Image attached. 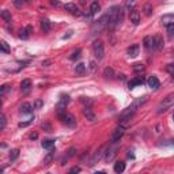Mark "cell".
<instances>
[{
    "mask_svg": "<svg viewBox=\"0 0 174 174\" xmlns=\"http://www.w3.org/2000/svg\"><path fill=\"white\" fill-rule=\"evenodd\" d=\"M108 18H109L108 27L109 29H114L116 26L121 24L122 21H124V10L120 5H114V7H111L109 10Z\"/></svg>",
    "mask_w": 174,
    "mask_h": 174,
    "instance_id": "obj_1",
    "label": "cell"
},
{
    "mask_svg": "<svg viewBox=\"0 0 174 174\" xmlns=\"http://www.w3.org/2000/svg\"><path fill=\"white\" fill-rule=\"evenodd\" d=\"M92 50H94V54L98 60H102L103 56H105V46H103V42L99 40L94 41L92 44Z\"/></svg>",
    "mask_w": 174,
    "mask_h": 174,
    "instance_id": "obj_2",
    "label": "cell"
},
{
    "mask_svg": "<svg viewBox=\"0 0 174 174\" xmlns=\"http://www.w3.org/2000/svg\"><path fill=\"white\" fill-rule=\"evenodd\" d=\"M108 22H109L108 14H105L99 21H97L94 24H92V29H91L92 33H99V31H102L103 29H106V27H108Z\"/></svg>",
    "mask_w": 174,
    "mask_h": 174,
    "instance_id": "obj_3",
    "label": "cell"
},
{
    "mask_svg": "<svg viewBox=\"0 0 174 174\" xmlns=\"http://www.w3.org/2000/svg\"><path fill=\"white\" fill-rule=\"evenodd\" d=\"M173 102H174V94H169L167 97L160 102V105L158 106V113L160 114V113H163V111H166L171 106V103H173Z\"/></svg>",
    "mask_w": 174,
    "mask_h": 174,
    "instance_id": "obj_4",
    "label": "cell"
},
{
    "mask_svg": "<svg viewBox=\"0 0 174 174\" xmlns=\"http://www.w3.org/2000/svg\"><path fill=\"white\" fill-rule=\"evenodd\" d=\"M124 133H125V127H122V125L117 127L116 129H114L113 135H111V141H113V143L120 141V140H121V137L124 136Z\"/></svg>",
    "mask_w": 174,
    "mask_h": 174,
    "instance_id": "obj_5",
    "label": "cell"
},
{
    "mask_svg": "<svg viewBox=\"0 0 174 174\" xmlns=\"http://www.w3.org/2000/svg\"><path fill=\"white\" fill-rule=\"evenodd\" d=\"M105 150H106V146H103L102 148L99 150V151H97V152H95V154H94V156H92L91 159H90L89 165H90V166H94L95 163H98V162H99V160H101V158H102V155L105 154Z\"/></svg>",
    "mask_w": 174,
    "mask_h": 174,
    "instance_id": "obj_6",
    "label": "cell"
},
{
    "mask_svg": "<svg viewBox=\"0 0 174 174\" xmlns=\"http://www.w3.org/2000/svg\"><path fill=\"white\" fill-rule=\"evenodd\" d=\"M65 11H68L69 14H72V15H82V12H80V10H79V7L76 4H73V3H67L65 4Z\"/></svg>",
    "mask_w": 174,
    "mask_h": 174,
    "instance_id": "obj_7",
    "label": "cell"
},
{
    "mask_svg": "<svg viewBox=\"0 0 174 174\" xmlns=\"http://www.w3.org/2000/svg\"><path fill=\"white\" fill-rule=\"evenodd\" d=\"M160 22H162L163 26H170V24H174V14H166L160 18Z\"/></svg>",
    "mask_w": 174,
    "mask_h": 174,
    "instance_id": "obj_8",
    "label": "cell"
},
{
    "mask_svg": "<svg viewBox=\"0 0 174 174\" xmlns=\"http://www.w3.org/2000/svg\"><path fill=\"white\" fill-rule=\"evenodd\" d=\"M143 44H144V46H146V49H148V50L155 49V40H154V37H151V35H147V37H144Z\"/></svg>",
    "mask_w": 174,
    "mask_h": 174,
    "instance_id": "obj_9",
    "label": "cell"
},
{
    "mask_svg": "<svg viewBox=\"0 0 174 174\" xmlns=\"http://www.w3.org/2000/svg\"><path fill=\"white\" fill-rule=\"evenodd\" d=\"M63 121H64L65 125L69 127V128H75L76 127V118L72 116V114H65V117H64Z\"/></svg>",
    "mask_w": 174,
    "mask_h": 174,
    "instance_id": "obj_10",
    "label": "cell"
},
{
    "mask_svg": "<svg viewBox=\"0 0 174 174\" xmlns=\"http://www.w3.org/2000/svg\"><path fill=\"white\" fill-rule=\"evenodd\" d=\"M129 19H130V22H132L133 24H139V22H140V12L133 8V10L130 11V14H129Z\"/></svg>",
    "mask_w": 174,
    "mask_h": 174,
    "instance_id": "obj_11",
    "label": "cell"
},
{
    "mask_svg": "<svg viewBox=\"0 0 174 174\" xmlns=\"http://www.w3.org/2000/svg\"><path fill=\"white\" fill-rule=\"evenodd\" d=\"M147 83H148V86L151 87L152 90H156V89H159V86H160V83H159V79H158L156 76H150V78H148V80H147Z\"/></svg>",
    "mask_w": 174,
    "mask_h": 174,
    "instance_id": "obj_12",
    "label": "cell"
},
{
    "mask_svg": "<svg viewBox=\"0 0 174 174\" xmlns=\"http://www.w3.org/2000/svg\"><path fill=\"white\" fill-rule=\"evenodd\" d=\"M30 89H31V80H30V79H24V80H22V83H21V91L26 94V92L30 91Z\"/></svg>",
    "mask_w": 174,
    "mask_h": 174,
    "instance_id": "obj_13",
    "label": "cell"
},
{
    "mask_svg": "<svg viewBox=\"0 0 174 174\" xmlns=\"http://www.w3.org/2000/svg\"><path fill=\"white\" fill-rule=\"evenodd\" d=\"M31 31H33L31 26L24 27V29H22L21 31H19V38H22V40H27V38L30 37V33H31Z\"/></svg>",
    "mask_w": 174,
    "mask_h": 174,
    "instance_id": "obj_14",
    "label": "cell"
},
{
    "mask_svg": "<svg viewBox=\"0 0 174 174\" xmlns=\"http://www.w3.org/2000/svg\"><path fill=\"white\" fill-rule=\"evenodd\" d=\"M116 155H117V148H116V147H114V148H110L108 152H106L105 160H106L108 163H109V162H111V160H113L114 158H116Z\"/></svg>",
    "mask_w": 174,
    "mask_h": 174,
    "instance_id": "obj_15",
    "label": "cell"
},
{
    "mask_svg": "<svg viewBox=\"0 0 174 174\" xmlns=\"http://www.w3.org/2000/svg\"><path fill=\"white\" fill-rule=\"evenodd\" d=\"M33 111V106L30 105L29 102H24L23 105L21 106V113L22 114H30Z\"/></svg>",
    "mask_w": 174,
    "mask_h": 174,
    "instance_id": "obj_16",
    "label": "cell"
},
{
    "mask_svg": "<svg viewBox=\"0 0 174 174\" xmlns=\"http://www.w3.org/2000/svg\"><path fill=\"white\" fill-rule=\"evenodd\" d=\"M83 114H84V117H86L89 121H94V120H95V114L92 113L90 108H84L83 109Z\"/></svg>",
    "mask_w": 174,
    "mask_h": 174,
    "instance_id": "obj_17",
    "label": "cell"
},
{
    "mask_svg": "<svg viewBox=\"0 0 174 174\" xmlns=\"http://www.w3.org/2000/svg\"><path fill=\"white\" fill-rule=\"evenodd\" d=\"M41 29L44 30V33H49L52 29L50 22H49L48 19H42V21H41Z\"/></svg>",
    "mask_w": 174,
    "mask_h": 174,
    "instance_id": "obj_18",
    "label": "cell"
},
{
    "mask_svg": "<svg viewBox=\"0 0 174 174\" xmlns=\"http://www.w3.org/2000/svg\"><path fill=\"white\" fill-rule=\"evenodd\" d=\"M75 72H76V75L83 76V75H84V72H86V65H84L83 63H79V64H76V67H75Z\"/></svg>",
    "mask_w": 174,
    "mask_h": 174,
    "instance_id": "obj_19",
    "label": "cell"
},
{
    "mask_svg": "<svg viewBox=\"0 0 174 174\" xmlns=\"http://www.w3.org/2000/svg\"><path fill=\"white\" fill-rule=\"evenodd\" d=\"M124 170H125V162L117 160V162L114 163V171H116V173H122Z\"/></svg>",
    "mask_w": 174,
    "mask_h": 174,
    "instance_id": "obj_20",
    "label": "cell"
},
{
    "mask_svg": "<svg viewBox=\"0 0 174 174\" xmlns=\"http://www.w3.org/2000/svg\"><path fill=\"white\" fill-rule=\"evenodd\" d=\"M154 40H155V49H156V50H160V49L163 48V45H165L163 38L160 37V35H156V37H154Z\"/></svg>",
    "mask_w": 174,
    "mask_h": 174,
    "instance_id": "obj_21",
    "label": "cell"
},
{
    "mask_svg": "<svg viewBox=\"0 0 174 174\" xmlns=\"http://www.w3.org/2000/svg\"><path fill=\"white\" fill-rule=\"evenodd\" d=\"M54 159V151H50L48 155H46L45 158H44V160H42V165L44 166H48V165H50V162Z\"/></svg>",
    "mask_w": 174,
    "mask_h": 174,
    "instance_id": "obj_22",
    "label": "cell"
},
{
    "mask_svg": "<svg viewBox=\"0 0 174 174\" xmlns=\"http://www.w3.org/2000/svg\"><path fill=\"white\" fill-rule=\"evenodd\" d=\"M139 45H132L130 48H128V54H129L130 57H136L139 54Z\"/></svg>",
    "mask_w": 174,
    "mask_h": 174,
    "instance_id": "obj_23",
    "label": "cell"
},
{
    "mask_svg": "<svg viewBox=\"0 0 174 174\" xmlns=\"http://www.w3.org/2000/svg\"><path fill=\"white\" fill-rule=\"evenodd\" d=\"M101 10V4L98 2H92L91 5H90V14L91 15H94V14H97L98 11Z\"/></svg>",
    "mask_w": 174,
    "mask_h": 174,
    "instance_id": "obj_24",
    "label": "cell"
},
{
    "mask_svg": "<svg viewBox=\"0 0 174 174\" xmlns=\"http://www.w3.org/2000/svg\"><path fill=\"white\" fill-rule=\"evenodd\" d=\"M2 18L4 22H7V23H11L12 22V16H11V12L7 10H3L2 11Z\"/></svg>",
    "mask_w": 174,
    "mask_h": 174,
    "instance_id": "obj_25",
    "label": "cell"
},
{
    "mask_svg": "<svg viewBox=\"0 0 174 174\" xmlns=\"http://www.w3.org/2000/svg\"><path fill=\"white\" fill-rule=\"evenodd\" d=\"M143 78H136V79H133V80H130L129 82V89H135L136 86H141L143 84Z\"/></svg>",
    "mask_w": 174,
    "mask_h": 174,
    "instance_id": "obj_26",
    "label": "cell"
},
{
    "mask_svg": "<svg viewBox=\"0 0 174 174\" xmlns=\"http://www.w3.org/2000/svg\"><path fill=\"white\" fill-rule=\"evenodd\" d=\"M114 71H113V68H110V67H106L105 68V71H103V76H105L106 79H111V78H114Z\"/></svg>",
    "mask_w": 174,
    "mask_h": 174,
    "instance_id": "obj_27",
    "label": "cell"
},
{
    "mask_svg": "<svg viewBox=\"0 0 174 174\" xmlns=\"http://www.w3.org/2000/svg\"><path fill=\"white\" fill-rule=\"evenodd\" d=\"M41 146H42V148L50 150V148L54 147V140H44L42 143H41Z\"/></svg>",
    "mask_w": 174,
    "mask_h": 174,
    "instance_id": "obj_28",
    "label": "cell"
},
{
    "mask_svg": "<svg viewBox=\"0 0 174 174\" xmlns=\"http://www.w3.org/2000/svg\"><path fill=\"white\" fill-rule=\"evenodd\" d=\"M5 125H7V118H5L4 114H0V130H4Z\"/></svg>",
    "mask_w": 174,
    "mask_h": 174,
    "instance_id": "obj_29",
    "label": "cell"
},
{
    "mask_svg": "<svg viewBox=\"0 0 174 174\" xmlns=\"http://www.w3.org/2000/svg\"><path fill=\"white\" fill-rule=\"evenodd\" d=\"M80 56H82V50H80V49H78V50L72 52V54L69 56V59L71 60H78V59H80Z\"/></svg>",
    "mask_w": 174,
    "mask_h": 174,
    "instance_id": "obj_30",
    "label": "cell"
},
{
    "mask_svg": "<svg viewBox=\"0 0 174 174\" xmlns=\"http://www.w3.org/2000/svg\"><path fill=\"white\" fill-rule=\"evenodd\" d=\"M18 156H19V150H18V148L12 150V151L10 152V159H11V160H15Z\"/></svg>",
    "mask_w": 174,
    "mask_h": 174,
    "instance_id": "obj_31",
    "label": "cell"
},
{
    "mask_svg": "<svg viewBox=\"0 0 174 174\" xmlns=\"http://www.w3.org/2000/svg\"><path fill=\"white\" fill-rule=\"evenodd\" d=\"M144 69H146V68H144L143 64H135L133 65V71H135V72H144Z\"/></svg>",
    "mask_w": 174,
    "mask_h": 174,
    "instance_id": "obj_32",
    "label": "cell"
},
{
    "mask_svg": "<svg viewBox=\"0 0 174 174\" xmlns=\"http://www.w3.org/2000/svg\"><path fill=\"white\" fill-rule=\"evenodd\" d=\"M144 14H146L147 16H150L152 14V5L151 4H146V5H144Z\"/></svg>",
    "mask_w": 174,
    "mask_h": 174,
    "instance_id": "obj_33",
    "label": "cell"
},
{
    "mask_svg": "<svg viewBox=\"0 0 174 174\" xmlns=\"http://www.w3.org/2000/svg\"><path fill=\"white\" fill-rule=\"evenodd\" d=\"M0 45H2V50L4 52V53H8V52L11 50L10 46H8V44L5 42V41H2V44H0Z\"/></svg>",
    "mask_w": 174,
    "mask_h": 174,
    "instance_id": "obj_34",
    "label": "cell"
},
{
    "mask_svg": "<svg viewBox=\"0 0 174 174\" xmlns=\"http://www.w3.org/2000/svg\"><path fill=\"white\" fill-rule=\"evenodd\" d=\"M14 4H15V7L22 8L24 4H26V0H14Z\"/></svg>",
    "mask_w": 174,
    "mask_h": 174,
    "instance_id": "obj_35",
    "label": "cell"
},
{
    "mask_svg": "<svg viewBox=\"0 0 174 174\" xmlns=\"http://www.w3.org/2000/svg\"><path fill=\"white\" fill-rule=\"evenodd\" d=\"M167 33H169V37H170V38L174 37V24L167 26Z\"/></svg>",
    "mask_w": 174,
    "mask_h": 174,
    "instance_id": "obj_36",
    "label": "cell"
},
{
    "mask_svg": "<svg viewBox=\"0 0 174 174\" xmlns=\"http://www.w3.org/2000/svg\"><path fill=\"white\" fill-rule=\"evenodd\" d=\"M133 5H135V0H125V7H127L128 10H130Z\"/></svg>",
    "mask_w": 174,
    "mask_h": 174,
    "instance_id": "obj_37",
    "label": "cell"
},
{
    "mask_svg": "<svg viewBox=\"0 0 174 174\" xmlns=\"http://www.w3.org/2000/svg\"><path fill=\"white\" fill-rule=\"evenodd\" d=\"M8 90H11V87L8 86V84H4V86H3L2 89H0V94H2V95H4L5 92L8 91Z\"/></svg>",
    "mask_w": 174,
    "mask_h": 174,
    "instance_id": "obj_38",
    "label": "cell"
},
{
    "mask_svg": "<svg viewBox=\"0 0 174 174\" xmlns=\"http://www.w3.org/2000/svg\"><path fill=\"white\" fill-rule=\"evenodd\" d=\"M166 71H167L169 73H171V75H174V64H167V65H166Z\"/></svg>",
    "mask_w": 174,
    "mask_h": 174,
    "instance_id": "obj_39",
    "label": "cell"
},
{
    "mask_svg": "<svg viewBox=\"0 0 174 174\" xmlns=\"http://www.w3.org/2000/svg\"><path fill=\"white\" fill-rule=\"evenodd\" d=\"M75 152H76V150L73 148V147H72V148H69V150L67 151V156H65V158H71V156H73V155H75Z\"/></svg>",
    "mask_w": 174,
    "mask_h": 174,
    "instance_id": "obj_40",
    "label": "cell"
},
{
    "mask_svg": "<svg viewBox=\"0 0 174 174\" xmlns=\"http://www.w3.org/2000/svg\"><path fill=\"white\" fill-rule=\"evenodd\" d=\"M42 105H44V102L41 99H37L35 101V103H34V106H35V109H40V108H42Z\"/></svg>",
    "mask_w": 174,
    "mask_h": 174,
    "instance_id": "obj_41",
    "label": "cell"
},
{
    "mask_svg": "<svg viewBox=\"0 0 174 174\" xmlns=\"http://www.w3.org/2000/svg\"><path fill=\"white\" fill-rule=\"evenodd\" d=\"M31 122H33V120H29V121H26V122H19V127H21V128L27 127V125H30Z\"/></svg>",
    "mask_w": 174,
    "mask_h": 174,
    "instance_id": "obj_42",
    "label": "cell"
},
{
    "mask_svg": "<svg viewBox=\"0 0 174 174\" xmlns=\"http://www.w3.org/2000/svg\"><path fill=\"white\" fill-rule=\"evenodd\" d=\"M79 171H80V167L75 166V167H72V169L69 170V173H71V174H73V173H79Z\"/></svg>",
    "mask_w": 174,
    "mask_h": 174,
    "instance_id": "obj_43",
    "label": "cell"
},
{
    "mask_svg": "<svg viewBox=\"0 0 174 174\" xmlns=\"http://www.w3.org/2000/svg\"><path fill=\"white\" fill-rule=\"evenodd\" d=\"M42 128L44 129H46V132H52V128L49 124H42Z\"/></svg>",
    "mask_w": 174,
    "mask_h": 174,
    "instance_id": "obj_44",
    "label": "cell"
},
{
    "mask_svg": "<svg viewBox=\"0 0 174 174\" xmlns=\"http://www.w3.org/2000/svg\"><path fill=\"white\" fill-rule=\"evenodd\" d=\"M50 4H53V5H56V7H57V5H60V2H59V0H50Z\"/></svg>",
    "mask_w": 174,
    "mask_h": 174,
    "instance_id": "obj_45",
    "label": "cell"
},
{
    "mask_svg": "<svg viewBox=\"0 0 174 174\" xmlns=\"http://www.w3.org/2000/svg\"><path fill=\"white\" fill-rule=\"evenodd\" d=\"M90 65H91V71L94 72V71H95V63H94V61H91V63H90Z\"/></svg>",
    "mask_w": 174,
    "mask_h": 174,
    "instance_id": "obj_46",
    "label": "cell"
},
{
    "mask_svg": "<svg viewBox=\"0 0 174 174\" xmlns=\"http://www.w3.org/2000/svg\"><path fill=\"white\" fill-rule=\"evenodd\" d=\"M48 64H50V61H49V60H46V61L42 63V65H45V67H48Z\"/></svg>",
    "mask_w": 174,
    "mask_h": 174,
    "instance_id": "obj_47",
    "label": "cell"
},
{
    "mask_svg": "<svg viewBox=\"0 0 174 174\" xmlns=\"http://www.w3.org/2000/svg\"><path fill=\"white\" fill-rule=\"evenodd\" d=\"M128 158H135V155H133V154H132V152H130V151H129V152H128Z\"/></svg>",
    "mask_w": 174,
    "mask_h": 174,
    "instance_id": "obj_48",
    "label": "cell"
},
{
    "mask_svg": "<svg viewBox=\"0 0 174 174\" xmlns=\"http://www.w3.org/2000/svg\"><path fill=\"white\" fill-rule=\"evenodd\" d=\"M37 136H38V135H37V133H33V135H31V136H30V137H31V139H37Z\"/></svg>",
    "mask_w": 174,
    "mask_h": 174,
    "instance_id": "obj_49",
    "label": "cell"
},
{
    "mask_svg": "<svg viewBox=\"0 0 174 174\" xmlns=\"http://www.w3.org/2000/svg\"><path fill=\"white\" fill-rule=\"evenodd\" d=\"M173 56H174V52H173Z\"/></svg>",
    "mask_w": 174,
    "mask_h": 174,
    "instance_id": "obj_50",
    "label": "cell"
}]
</instances>
